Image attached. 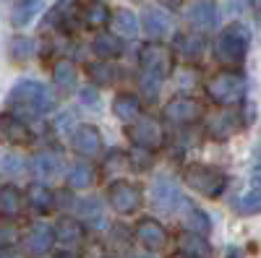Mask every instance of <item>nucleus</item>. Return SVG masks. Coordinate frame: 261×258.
<instances>
[{
    "label": "nucleus",
    "mask_w": 261,
    "mask_h": 258,
    "mask_svg": "<svg viewBox=\"0 0 261 258\" xmlns=\"http://www.w3.org/2000/svg\"><path fill=\"white\" fill-rule=\"evenodd\" d=\"M8 102L18 112H29V115H45L55 104L53 92L39 81H18L8 92Z\"/></svg>",
    "instance_id": "obj_1"
},
{
    "label": "nucleus",
    "mask_w": 261,
    "mask_h": 258,
    "mask_svg": "<svg viewBox=\"0 0 261 258\" xmlns=\"http://www.w3.org/2000/svg\"><path fill=\"white\" fill-rule=\"evenodd\" d=\"M183 183L188 188H193L196 193H201L206 198H220L225 188H227V175L217 167L209 164H188L183 169Z\"/></svg>",
    "instance_id": "obj_2"
},
{
    "label": "nucleus",
    "mask_w": 261,
    "mask_h": 258,
    "mask_svg": "<svg viewBox=\"0 0 261 258\" xmlns=\"http://www.w3.org/2000/svg\"><path fill=\"white\" fill-rule=\"evenodd\" d=\"M248 92V78L238 71H220L206 81V94L217 104H235Z\"/></svg>",
    "instance_id": "obj_3"
},
{
    "label": "nucleus",
    "mask_w": 261,
    "mask_h": 258,
    "mask_svg": "<svg viewBox=\"0 0 261 258\" xmlns=\"http://www.w3.org/2000/svg\"><path fill=\"white\" fill-rule=\"evenodd\" d=\"M248 52V29L243 24H230L214 42V58L225 66H238Z\"/></svg>",
    "instance_id": "obj_4"
},
{
    "label": "nucleus",
    "mask_w": 261,
    "mask_h": 258,
    "mask_svg": "<svg viewBox=\"0 0 261 258\" xmlns=\"http://www.w3.org/2000/svg\"><path fill=\"white\" fill-rule=\"evenodd\" d=\"M139 63H141L144 78L160 83L172 73L175 58H172V50L165 47L162 42H146V45L139 50Z\"/></svg>",
    "instance_id": "obj_5"
},
{
    "label": "nucleus",
    "mask_w": 261,
    "mask_h": 258,
    "mask_svg": "<svg viewBox=\"0 0 261 258\" xmlns=\"http://www.w3.org/2000/svg\"><path fill=\"white\" fill-rule=\"evenodd\" d=\"M125 136L139 149H144V152H154V149H160L165 144V131L154 118H141L136 123H130L125 128Z\"/></svg>",
    "instance_id": "obj_6"
},
{
    "label": "nucleus",
    "mask_w": 261,
    "mask_h": 258,
    "mask_svg": "<svg viewBox=\"0 0 261 258\" xmlns=\"http://www.w3.org/2000/svg\"><path fill=\"white\" fill-rule=\"evenodd\" d=\"M144 196H141V188L128 183V180H115L107 190V204H110L118 214H134L139 211Z\"/></svg>",
    "instance_id": "obj_7"
},
{
    "label": "nucleus",
    "mask_w": 261,
    "mask_h": 258,
    "mask_svg": "<svg viewBox=\"0 0 261 258\" xmlns=\"http://www.w3.org/2000/svg\"><path fill=\"white\" fill-rule=\"evenodd\" d=\"M201 115H204V107L193 97H175L165 104V118L170 123H178V125H191Z\"/></svg>",
    "instance_id": "obj_8"
},
{
    "label": "nucleus",
    "mask_w": 261,
    "mask_h": 258,
    "mask_svg": "<svg viewBox=\"0 0 261 258\" xmlns=\"http://www.w3.org/2000/svg\"><path fill=\"white\" fill-rule=\"evenodd\" d=\"M0 138L6 144H18V146H27L32 144V131L29 125L21 120L13 112H3L0 115Z\"/></svg>",
    "instance_id": "obj_9"
},
{
    "label": "nucleus",
    "mask_w": 261,
    "mask_h": 258,
    "mask_svg": "<svg viewBox=\"0 0 261 258\" xmlns=\"http://www.w3.org/2000/svg\"><path fill=\"white\" fill-rule=\"evenodd\" d=\"M71 141H73V149L84 157H97L99 149H102V133L89 123L76 125L73 133H71Z\"/></svg>",
    "instance_id": "obj_10"
},
{
    "label": "nucleus",
    "mask_w": 261,
    "mask_h": 258,
    "mask_svg": "<svg viewBox=\"0 0 261 258\" xmlns=\"http://www.w3.org/2000/svg\"><path fill=\"white\" fill-rule=\"evenodd\" d=\"M151 204H154L157 211H172L178 204H180V190L178 185L172 183V180H157L154 185H151Z\"/></svg>",
    "instance_id": "obj_11"
},
{
    "label": "nucleus",
    "mask_w": 261,
    "mask_h": 258,
    "mask_svg": "<svg viewBox=\"0 0 261 258\" xmlns=\"http://www.w3.org/2000/svg\"><path fill=\"white\" fill-rule=\"evenodd\" d=\"M217 18H220V13H217V6L212 3V0H196V3L188 8V24L196 26L199 32L214 29Z\"/></svg>",
    "instance_id": "obj_12"
},
{
    "label": "nucleus",
    "mask_w": 261,
    "mask_h": 258,
    "mask_svg": "<svg viewBox=\"0 0 261 258\" xmlns=\"http://www.w3.org/2000/svg\"><path fill=\"white\" fill-rule=\"evenodd\" d=\"M178 248H180V255H186V258H212L209 240L193 230L178 235Z\"/></svg>",
    "instance_id": "obj_13"
},
{
    "label": "nucleus",
    "mask_w": 261,
    "mask_h": 258,
    "mask_svg": "<svg viewBox=\"0 0 261 258\" xmlns=\"http://www.w3.org/2000/svg\"><path fill=\"white\" fill-rule=\"evenodd\" d=\"M141 26H144V32L149 34V37H154V39H160V37H165L170 29H172V18L162 11V8H144L141 11Z\"/></svg>",
    "instance_id": "obj_14"
},
{
    "label": "nucleus",
    "mask_w": 261,
    "mask_h": 258,
    "mask_svg": "<svg viewBox=\"0 0 261 258\" xmlns=\"http://www.w3.org/2000/svg\"><path fill=\"white\" fill-rule=\"evenodd\" d=\"M136 238L141 240V245H146L149 250H160L162 245H165V240H167V232H165V227L157 222V219H141L139 224H136Z\"/></svg>",
    "instance_id": "obj_15"
},
{
    "label": "nucleus",
    "mask_w": 261,
    "mask_h": 258,
    "mask_svg": "<svg viewBox=\"0 0 261 258\" xmlns=\"http://www.w3.org/2000/svg\"><path fill=\"white\" fill-rule=\"evenodd\" d=\"M53 238H58L60 245H79L84 240V224L73 217L58 219V227L53 230Z\"/></svg>",
    "instance_id": "obj_16"
},
{
    "label": "nucleus",
    "mask_w": 261,
    "mask_h": 258,
    "mask_svg": "<svg viewBox=\"0 0 261 258\" xmlns=\"http://www.w3.org/2000/svg\"><path fill=\"white\" fill-rule=\"evenodd\" d=\"M60 167H63V157L58 152H53V149H45V152L34 154V159H32V169L37 178H55Z\"/></svg>",
    "instance_id": "obj_17"
},
{
    "label": "nucleus",
    "mask_w": 261,
    "mask_h": 258,
    "mask_svg": "<svg viewBox=\"0 0 261 258\" xmlns=\"http://www.w3.org/2000/svg\"><path fill=\"white\" fill-rule=\"evenodd\" d=\"M53 243H55V238H53V230H50L47 224H34V227L29 230V235H27V248H29L32 255H45V253H50Z\"/></svg>",
    "instance_id": "obj_18"
},
{
    "label": "nucleus",
    "mask_w": 261,
    "mask_h": 258,
    "mask_svg": "<svg viewBox=\"0 0 261 258\" xmlns=\"http://www.w3.org/2000/svg\"><path fill=\"white\" fill-rule=\"evenodd\" d=\"M241 128H243V120L238 118V115H232V112H227V115H220L217 120H212L209 136L217 138V141H225V138L235 136L238 131H241Z\"/></svg>",
    "instance_id": "obj_19"
},
{
    "label": "nucleus",
    "mask_w": 261,
    "mask_h": 258,
    "mask_svg": "<svg viewBox=\"0 0 261 258\" xmlns=\"http://www.w3.org/2000/svg\"><path fill=\"white\" fill-rule=\"evenodd\" d=\"M92 50L97 52L99 60H107V58H118L123 52V39L118 34H97L94 42H92Z\"/></svg>",
    "instance_id": "obj_20"
},
{
    "label": "nucleus",
    "mask_w": 261,
    "mask_h": 258,
    "mask_svg": "<svg viewBox=\"0 0 261 258\" xmlns=\"http://www.w3.org/2000/svg\"><path fill=\"white\" fill-rule=\"evenodd\" d=\"M24 209V196L16 185H6L0 188V214L3 217H18Z\"/></svg>",
    "instance_id": "obj_21"
},
{
    "label": "nucleus",
    "mask_w": 261,
    "mask_h": 258,
    "mask_svg": "<svg viewBox=\"0 0 261 258\" xmlns=\"http://www.w3.org/2000/svg\"><path fill=\"white\" fill-rule=\"evenodd\" d=\"M113 112L120 120H136L141 112V99L136 94H118L113 99Z\"/></svg>",
    "instance_id": "obj_22"
},
{
    "label": "nucleus",
    "mask_w": 261,
    "mask_h": 258,
    "mask_svg": "<svg viewBox=\"0 0 261 258\" xmlns=\"http://www.w3.org/2000/svg\"><path fill=\"white\" fill-rule=\"evenodd\" d=\"M81 16H84V24L92 26V29H99L110 21V11H107V6L99 3V0H89V3L84 6Z\"/></svg>",
    "instance_id": "obj_23"
},
{
    "label": "nucleus",
    "mask_w": 261,
    "mask_h": 258,
    "mask_svg": "<svg viewBox=\"0 0 261 258\" xmlns=\"http://www.w3.org/2000/svg\"><path fill=\"white\" fill-rule=\"evenodd\" d=\"M27 198H29V206H32L34 211H39V214L50 211V209H53V201H55L53 193H50V188H45L42 183H32V185H29Z\"/></svg>",
    "instance_id": "obj_24"
},
{
    "label": "nucleus",
    "mask_w": 261,
    "mask_h": 258,
    "mask_svg": "<svg viewBox=\"0 0 261 258\" xmlns=\"http://www.w3.org/2000/svg\"><path fill=\"white\" fill-rule=\"evenodd\" d=\"M53 78H55V83L60 86V89L71 92L73 86H76V78H79L76 66H73L71 60H58L55 66H53Z\"/></svg>",
    "instance_id": "obj_25"
},
{
    "label": "nucleus",
    "mask_w": 261,
    "mask_h": 258,
    "mask_svg": "<svg viewBox=\"0 0 261 258\" xmlns=\"http://www.w3.org/2000/svg\"><path fill=\"white\" fill-rule=\"evenodd\" d=\"M110 21H113L115 34H120V37H136V32H139V18H136L134 13H130L128 8L115 11Z\"/></svg>",
    "instance_id": "obj_26"
},
{
    "label": "nucleus",
    "mask_w": 261,
    "mask_h": 258,
    "mask_svg": "<svg viewBox=\"0 0 261 258\" xmlns=\"http://www.w3.org/2000/svg\"><path fill=\"white\" fill-rule=\"evenodd\" d=\"M175 47L183 52V58H201L206 50V42L199 34H178L175 37Z\"/></svg>",
    "instance_id": "obj_27"
},
{
    "label": "nucleus",
    "mask_w": 261,
    "mask_h": 258,
    "mask_svg": "<svg viewBox=\"0 0 261 258\" xmlns=\"http://www.w3.org/2000/svg\"><path fill=\"white\" fill-rule=\"evenodd\" d=\"M94 178H97V172H94V167L92 164H86V162H76L71 169H68V185L71 188H89L92 183H94Z\"/></svg>",
    "instance_id": "obj_28"
},
{
    "label": "nucleus",
    "mask_w": 261,
    "mask_h": 258,
    "mask_svg": "<svg viewBox=\"0 0 261 258\" xmlns=\"http://www.w3.org/2000/svg\"><path fill=\"white\" fill-rule=\"evenodd\" d=\"M86 76H89L92 83H97V86H110L115 81V68L107 60H94L86 66Z\"/></svg>",
    "instance_id": "obj_29"
},
{
    "label": "nucleus",
    "mask_w": 261,
    "mask_h": 258,
    "mask_svg": "<svg viewBox=\"0 0 261 258\" xmlns=\"http://www.w3.org/2000/svg\"><path fill=\"white\" fill-rule=\"evenodd\" d=\"M39 0H18L16 3V8H13V16H11V21H13V26H27L29 21L39 13Z\"/></svg>",
    "instance_id": "obj_30"
},
{
    "label": "nucleus",
    "mask_w": 261,
    "mask_h": 258,
    "mask_svg": "<svg viewBox=\"0 0 261 258\" xmlns=\"http://www.w3.org/2000/svg\"><path fill=\"white\" fill-rule=\"evenodd\" d=\"M180 204H183V206L188 209V222H191V224L196 227L193 232H199V235L204 232V235H206V232L212 230V224H209V217H206V214H204V211H201L199 206H193L191 201H180Z\"/></svg>",
    "instance_id": "obj_31"
},
{
    "label": "nucleus",
    "mask_w": 261,
    "mask_h": 258,
    "mask_svg": "<svg viewBox=\"0 0 261 258\" xmlns=\"http://www.w3.org/2000/svg\"><path fill=\"white\" fill-rule=\"evenodd\" d=\"M0 172H6V175H11V178L24 175V172H27V162L21 159L18 154H3V157H0Z\"/></svg>",
    "instance_id": "obj_32"
},
{
    "label": "nucleus",
    "mask_w": 261,
    "mask_h": 258,
    "mask_svg": "<svg viewBox=\"0 0 261 258\" xmlns=\"http://www.w3.org/2000/svg\"><path fill=\"white\" fill-rule=\"evenodd\" d=\"M34 52V42L29 37H13L11 39V58L13 60H29Z\"/></svg>",
    "instance_id": "obj_33"
},
{
    "label": "nucleus",
    "mask_w": 261,
    "mask_h": 258,
    "mask_svg": "<svg viewBox=\"0 0 261 258\" xmlns=\"http://www.w3.org/2000/svg\"><path fill=\"white\" fill-rule=\"evenodd\" d=\"M18 240V230L8 217H0V248H11Z\"/></svg>",
    "instance_id": "obj_34"
},
{
    "label": "nucleus",
    "mask_w": 261,
    "mask_h": 258,
    "mask_svg": "<svg viewBox=\"0 0 261 258\" xmlns=\"http://www.w3.org/2000/svg\"><path fill=\"white\" fill-rule=\"evenodd\" d=\"M258 209H261V196H258V188L248 190L246 196L238 198V211H241V214H256Z\"/></svg>",
    "instance_id": "obj_35"
},
{
    "label": "nucleus",
    "mask_w": 261,
    "mask_h": 258,
    "mask_svg": "<svg viewBox=\"0 0 261 258\" xmlns=\"http://www.w3.org/2000/svg\"><path fill=\"white\" fill-rule=\"evenodd\" d=\"M79 214H81L84 219L99 222V219H102V206H99V201H94V198H86V201H79Z\"/></svg>",
    "instance_id": "obj_36"
},
{
    "label": "nucleus",
    "mask_w": 261,
    "mask_h": 258,
    "mask_svg": "<svg viewBox=\"0 0 261 258\" xmlns=\"http://www.w3.org/2000/svg\"><path fill=\"white\" fill-rule=\"evenodd\" d=\"M79 97H81V102H84L86 107H92V110H97V107H99V97H97L94 89H81Z\"/></svg>",
    "instance_id": "obj_37"
},
{
    "label": "nucleus",
    "mask_w": 261,
    "mask_h": 258,
    "mask_svg": "<svg viewBox=\"0 0 261 258\" xmlns=\"http://www.w3.org/2000/svg\"><path fill=\"white\" fill-rule=\"evenodd\" d=\"M0 258H18V255H16L11 248H3V250H0Z\"/></svg>",
    "instance_id": "obj_38"
},
{
    "label": "nucleus",
    "mask_w": 261,
    "mask_h": 258,
    "mask_svg": "<svg viewBox=\"0 0 261 258\" xmlns=\"http://www.w3.org/2000/svg\"><path fill=\"white\" fill-rule=\"evenodd\" d=\"M55 258H76V255H73V253H58Z\"/></svg>",
    "instance_id": "obj_39"
},
{
    "label": "nucleus",
    "mask_w": 261,
    "mask_h": 258,
    "mask_svg": "<svg viewBox=\"0 0 261 258\" xmlns=\"http://www.w3.org/2000/svg\"><path fill=\"white\" fill-rule=\"evenodd\" d=\"M251 3H253V13L258 16V0H251Z\"/></svg>",
    "instance_id": "obj_40"
},
{
    "label": "nucleus",
    "mask_w": 261,
    "mask_h": 258,
    "mask_svg": "<svg viewBox=\"0 0 261 258\" xmlns=\"http://www.w3.org/2000/svg\"><path fill=\"white\" fill-rule=\"evenodd\" d=\"M167 3H170V6H178V3H180V0H167Z\"/></svg>",
    "instance_id": "obj_41"
},
{
    "label": "nucleus",
    "mask_w": 261,
    "mask_h": 258,
    "mask_svg": "<svg viewBox=\"0 0 261 258\" xmlns=\"http://www.w3.org/2000/svg\"><path fill=\"white\" fill-rule=\"evenodd\" d=\"M172 258H186V255H180V253H178V255H172Z\"/></svg>",
    "instance_id": "obj_42"
},
{
    "label": "nucleus",
    "mask_w": 261,
    "mask_h": 258,
    "mask_svg": "<svg viewBox=\"0 0 261 258\" xmlns=\"http://www.w3.org/2000/svg\"><path fill=\"white\" fill-rule=\"evenodd\" d=\"M136 258H146V255H136Z\"/></svg>",
    "instance_id": "obj_43"
}]
</instances>
